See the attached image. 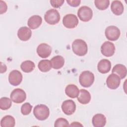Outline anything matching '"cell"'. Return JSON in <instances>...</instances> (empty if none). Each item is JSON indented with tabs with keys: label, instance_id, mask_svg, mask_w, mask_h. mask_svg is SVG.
Wrapping results in <instances>:
<instances>
[{
	"label": "cell",
	"instance_id": "12",
	"mask_svg": "<svg viewBox=\"0 0 127 127\" xmlns=\"http://www.w3.org/2000/svg\"><path fill=\"white\" fill-rule=\"evenodd\" d=\"M63 112L66 115H71L76 110L75 102L72 100H67L64 101L62 105Z\"/></svg>",
	"mask_w": 127,
	"mask_h": 127
},
{
	"label": "cell",
	"instance_id": "5",
	"mask_svg": "<svg viewBox=\"0 0 127 127\" xmlns=\"http://www.w3.org/2000/svg\"><path fill=\"white\" fill-rule=\"evenodd\" d=\"M77 15L82 21H89L92 19L93 16L92 10L88 6H82L78 9Z\"/></svg>",
	"mask_w": 127,
	"mask_h": 127
},
{
	"label": "cell",
	"instance_id": "31",
	"mask_svg": "<svg viewBox=\"0 0 127 127\" xmlns=\"http://www.w3.org/2000/svg\"><path fill=\"white\" fill-rule=\"evenodd\" d=\"M67 3L72 7L78 6L81 2L80 0H67Z\"/></svg>",
	"mask_w": 127,
	"mask_h": 127
},
{
	"label": "cell",
	"instance_id": "3",
	"mask_svg": "<svg viewBox=\"0 0 127 127\" xmlns=\"http://www.w3.org/2000/svg\"><path fill=\"white\" fill-rule=\"evenodd\" d=\"M79 81L80 85L83 87H89L92 85L94 81V74L90 71H84L79 75Z\"/></svg>",
	"mask_w": 127,
	"mask_h": 127
},
{
	"label": "cell",
	"instance_id": "24",
	"mask_svg": "<svg viewBox=\"0 0 127 127\" xmlns=\"http://www.w3.org/2000/svg\"><path fill=\"white\" fill-rule=\"evenodd\" d=\"M39 69L43 72H46L50 70L52 67L51 61L48 60H42L40 61L38 64Z\"/></svg>",
	"mask_w": 127,
	"mask_h": 127
},
{
	"label": "cell",
	"instance_id": "18",
	"mask_svg": "<svg viewBox=\"0 0 127 127\" xmlns=\"http://www.w3.org/2000/svg\"><path fill=\"white\" fill-rule=\"evenodd\" d=\"M78 101L82 104H88L91 100V95L90 93L86 90L81 89L79 91L77 96Z\"/></svg>",
	"mask_w": 127,
	"mask_h": 127
},
{
	"label": "cell",
	"instance_id": "29",
	"mask_svg": "<svg viewBox=\"0 0 127 127\" xmlns=\"http://www.w3.org/2000/svg\"><path fill=\"white\" fill-rule=\"evenodd\" d=\"M68 122L64 118H60L57 119L55 122L54 126L55 127H68L69 126Z\"/></svg>",
	"mask_w": 127,
	"mask_h": 127
},
{
	"label": "cell",
	"instance_id": "2",
	"mask_svg": "<svg viewBox=\"0 0 127 127\" xmlns=\"http://www.w3.org/2000/svg\"><path fill=\"white\" fill-rule=\"evenodd\" d=\"M33 114L37 119L40 121H44L49 117L50 110L45 105H37L34 108Z\"/></svg>",
	"mask_w": 127,
	"mask_h": 127
},
{
	"label": "cell",
	"instance_id": "22",
	"mask_svg": "<svg viewBox=\"0 0 127 127\" xmlns=\"http://www.w3.org/2000/svg\"><path fill=\"white\" fill-rule=\"evenodd\" d=\"M52 66L53 68L59 69L62 68L64 64V59L61 56H56L51 60Z\"/></svg>",
	"mask_w": 127,
	"mask_h": 127
},
{
	"label": "cell",
	"instance_id": "15",
	"mask_svg": "<svg viewBox=\"0 0 127 127\" xmlns=\"http://www.w3.org/2000/svg\"><path fill=\"white\" fill-rule=\"evenodd\" d=\"M42 22V17L38 15H34L31 16L28 20L27 24L31 29H35L38 28Z\"/></svg>",
	"mask_w": 127,
	"mask_h": 127
},
{
	"label": "cell",
	"instance_id": "6",
	"mask_svg": "<svg viewBox=\"0 0 127 127\" xmlns=\"http://www.w3.org/2000/svg\"><path fill=\"white\" fill-rule=\"evenodd\" d=\"M105 34L108 40L114 41L119 38L121 32L120 29L117 27L111 25L106 28Z\"/></svg>",
	"mask_w": 127,
	"mask_h": 127
},
{
	"label": "cell",
	"instance_id": "32",
	"mask_svg": "<svg viewBox=\"0 0 127 127\" xmlns=\"http://www.w3.org/2000/svg\"><path fill=\"white\" fill-rule=\"evenodd\" d=\"M0 13L2 14L3 13H5L7 10V8L6 3L2 0H0Z\"/></svg>",
	"mask_w": 127,
	"mask_h": 127
},
{
	"label": "cell",
	"instance_id": "16",
	"mask_svg": "<svg viewBox=\"0 0 127 127\" xmlns=\"http://www.w3.org/2000/svg\"><path fill=\"white\" fill-rule=\"evenodd\" d=\"M98 70L101 73H108L111 68V63L107 59H103L99 61L97 65Z\"/></svg>",
	"mask_w": 127,
	"mask_h": 127
},
{
	"label": "cell",
	"instance_id": "17",
	"mask_svg": "<svg viewBox=\"0 0 127 127\" xmlns=\"http://www.w3.org/2000/svg\"><path fill=\"white\" fill-rule=\"evenodd\" d=\"M92 123L95 127H103L106 124V118L102 114H97L93 117Z\"/></svg>",
	"mask_w": 127,
	"mask_h": 127
},
{
	"label": "cell",
	"instance_id": "9",
	"mask_svg": "<svg viewBox=\"0 0 127 127\" xmlns=\"http://www.w3.org/2000/svg\"><path fill=\"white\" fill-rule=\"evenodd\" d=\"M115 52V47L114 44L110 42H105L101 47V52L103 56L107 57L112 56Z\"/></svg>",
	"mask_w": 127,
	"mask_h": 127
},
{
	"label": "cell",
	"instance_id": "19",
	"mask_svg": "<svg viewBox=\"0 0 127 127\" xmlns=\"http://www.w3.org/2000/svg\"><path fill=\"white\" fill-rule=\"evenodd\" d=\"M112 12L116 15H121L124 10V7L122 2L120 0H114L111 5Z\"/></svg>",
	"mask_w": 127,
	"mask_h": 127
},
{
	"label": "cell",
	"instance_id": "11",
	"mask_svg": "<svg viewBox=\"0 0 127 127\" xmlns=\"http://www.w3.org/2000/svg\"><path fill=\"white\" fill-rule=\"evenodd\" d=\"M22 80V74L18 70H13L9 74L8 81L13 86L19 85Z\"/></svg>",
	"mask_w": 127,
	"mask_h": 127
},
{
	"label": "cell",
	"instance_id": "13",
	"mask_svg": "<svg viewBox=\"0 0 127 127\" xmlns=\"http://www.w3.org/2000/svg\"><path fill=\"white\" fill-rule=\"evenodd\" d=\"M37 53L40 57L46 58L51 55L52 53V48L47 44L41 43L37 48Z\"/></svg>",
	"mask_w": 127,
	"mask_h": 127
},
{
	"label": "cell",
	"instance_id": "25",
	"mask_svg": "<svg viewBox=\"0 0 127 127\" xmlns=\"http://www.w3.org/2000/svg\"><path fill=\"white\" fill-rule=\"evenodd\" d=\"M35 65L34 62L28 60L24 61L20 65L21 70L26 73H29L31 72L35 68Z\"/></svg>",
	"mask_w": 127,
	"mask_h": 127
},
{
	"label": "cell",
	"instance_id": "20",
	"mask_svg": "<svg viewBox=\"0 0 127 127\" xmlns=\"http://www.w3.org/2000/svg\"><path fill=\"white\" fill-rule=\"evenodd\" d=\"M112 72L118 75L121 79H123L127 75V70L126 67L124 65L117 64L113 67Z\"/></svg>",
	"mask_w": 127,
	"mask_h": 127
},
{
	"label": "cell",
	"instance_id": "8",
	"mask_svg": "<svg viewBox=\"0 0 127 127\" xmlns=\"http://www.w3.org/2000/svg\"><path fill=\"white\" fill-rule=\"evenodd\" d=\"M26 98L25 92L22 89L16 88L14 89L10 94L11 100L15 103H21Z\"/></svg>",
	"mask_w": 127,
	"mask_h": 127
},
{
	"label": "cell",
	"instance_id": "10",
	"mask_svg": "<svg viewBox=\"0 0 127 127\" xmlns=\"http://www.w3.org/2000/svg\"><path fill=\"white\" fill-rule=\"evenodd\" d=\"M121 83V78L116 74L112 73L110 74L106 79V84L111 89L118 88Z\"/></svg>",
	"mask_w": 127,
	"mask_h": 127
},
{
	"label": "cell",
	"instance_id": "28",
	"mask_svg": "<svg viewBox=\"0 0 127 127\" xmlns=\"http://www.w3.org/2000/svg\"><path fill=\"white\" fill-rule=\"evenodd\" d=\"M32 106L29 103H28V102L25 103L21 106V113L23 115H28L31 113L32 111Z\"/></svg>",
	"mask_w": 127,
	"mask_h": 127
},
{
	"label": "cell",
	"instance_id": "4",
	"mask_svg": "<svg viewBox=\"0 0 127 127\" xmlns=\"http://www.w3.org/2000/svg\"><path fill=\"white\" fill-rule=\"evenodd\" d=\"M60 14L56 9H51L46 11L44 15L46 22L50 25L57 24L60 20Z\"/></svg>",
	"mask_w": 127,
	"mask_h": 127
},
{
	"label": "cell",
	"instance_id": "30",
	"mask_svg": "<svg viewBox=\"0 0 127 127\" xmlns=\"http://www.w3.org/2000/svg\"><path fill=\"white\" fill-rule=\"evenodd\" d=\"M51 5L54 8L60 7L64 3V0H51L50 1Z\"/></svg>",
	"mask_w": 127,
	"mask_h": 127
},
{
	"label": "cell",
	"instance_id": "33",
	"mask_svg": "<svg viewBox=\"0 0 127 127\" xmlns=\"http://www.w3.org/2000/svg\"><path fill=\"white\" fill-rule=\"evenodd\" d=\"M70 126H72V127L77 126V127H78V126H83L78 122H73L72 124H71Z\"/></svg>",
	"mask_w": 127,
	"mask_h": 127
},
{
	"label": "cell",
	"instance_id": "1",
	"mask_svg": "<svg viewBox=\"0 0 127 127\" xmlns=\"http://www.w3.org/2000/svg\"><path fill=\"white\" fill-rule=\"evenodd\" d=\"M72 49L75 55L78 56H83L87 53L88 47L84 40L76 39L72 44Z\"/></svg>",
	"mask_w": 127,
	"mask_h": 127
},
{
	"label": "cell",
	"instance_id": "27",
	"mask_svg": "<svg viewBox=\"0 0 127 127\" xmlns=\"http://www.w3.org/2000/svg\"><path fill=\"white\" fill-rule=\"evenodd\" d=\"M94 3L98 9L103 10L106 9L109 7L110 1L109 0H95Z\"/></svg>",
	"mask_w": 127,
	"mask_h": 127
},
{
	"label": "cell",
	"instance_id": "21",
	"mask_svg": "<svg viewBox=\"0 0 127 127\" xmlns=\"http://www.w3.org/2000/svg\"><path fill=\"white\" fill-rule=\"evenodd\" d=\"M79 91L78 88L74 84H69L66 86L65 89L66 95L71 98L77 97L79 94Z\"/></svg>",
	"mask_w": 127,
	"mask_h": 127
},
{
	"label": "cell",
	"instance_id": "14",
	"mask_svg": "<svg viewBox=\"0 0 127 127\" xmlns=\"http://www.w3.org/2000/svg\"><path fill=\"white\" fill-rule=\"evenodd\" d=\"M32 32L29 28L26 26L20 27L17 32V36L18 38L23 41L28 40L31 37Z\"/></svg>",
	"mask_w": 127,
	"mask_h": 127
},
{
	"label": "cell",
	"instance_id": "7",
	"mask_svg": "<svg viewBox=\"0 0 127 127\" xmlns=\"http://www.w3.org/2000/svg\"><path fill=\"white\" fill-rule=\"evenodd\" d=\"M63 23L65 27L68 29H72L78 25V19L75 14H68L64 17Z\"/></svg>",
	"mask_w": 127,
	"mask_h": 127
},
{
	"label": "cell",
	"instance_id": "23",
	"mask_svg": "<svg viewBox=\"0 0 127 127\" xmlns=\"http://www.w3.org/2000/svg\"><path fill=\"white\" fill-rule=\"evenodd\" d=\"M15 124L14 118L10 115L4 116L0 121V126L1 127H13Z\"/></svg>",
	"mask_w": 127,
	"mask_h": 127
},
{
	"label": "cell",
	"instance_id": "26",
	"mask_svg": "<svg viewBox=\"0 0 127 127\" xmlns=\"http://www.w3.org/2000/svg\"><path fill=\"white\" fill-rule=\"evenodd\" d=\"M8 97H3L0 99V108L2 110L9 109L11 106V101Z\"/></svg>",
	"mask_w": 127,
	"mask_h": 127
}]
</instances>
